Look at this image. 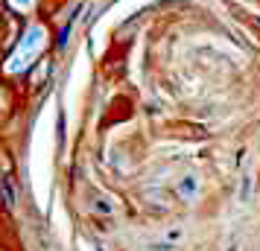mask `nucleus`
Wrapping results in <instances>:
<instances>
[{"mask_svg":"<svg viewBox=\"0 0 260 251\" xmlns=\"http://www.w3.org/2000/svg\"><path fill=\"white\" fill-rule=\"evenodd\" d=\"M0 196L6 199V204H9V207L15 204V181L9 178V175L3 178V184H0Z\"/></svg>","mask_w":260,"mask_h":251,"instance_id":"nucleus-1","label":"nucleus"}]
</instances>
